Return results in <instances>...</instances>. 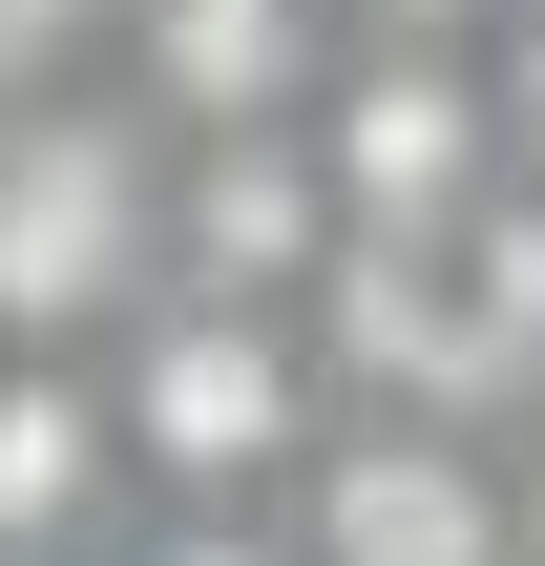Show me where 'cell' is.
Segmentation results:
<instances>
[{
    "instance_id": "9c48e42d",
    "label": "cell",
    "mask_w": 545,
    "mask_h": 566,
    "mask_svg": "<svg viewBox=\"0 0 545 566\" xmlns=\"http://www.w3.org/2000/svg\"><path fill=\"white\" fill-rule=\"evenodd\" d=\"M0 566H105V546H0Z\"/></svg>"
},
{
    "instance_id": "277c9868",
    "label": "cell",
    "mask_w": 545,
    "mask_h": 566,
    "mask_svg": "<svg viewBox=\"0 0 545 566\" xmlns=\"http://www.w3.org/2000/svg\"><path fill=\"white\" fill-rule=\"evenodd\" d=\"M336 0H105V84L168 126V147H210V126H315V84H336Z\"/></svg>"
},
{
    "instance_id": "5b68a950",
    "label": "cell",
    "mask_w": 545,
    "mask_h": 566,
    "mask_svg": "<svg viewBox=\"0 0 545 566\" xmlns=\"http://www.w3.org/2000/svg\"><path fill=\"white\" fill-rule=\"evenodd\" d=\"M147 483H126V420H105V357H0V546H126Z\"/></svg>"
},
{
    "instance_id": "3957f363",
    "label": "cell",
    "mask_w": 545,
    "mask_h": 566,
    "mask_svg": "<svg viewBox=\"0 0 545 566\" xmlns=\"http://www.w3.org/2000/svg\"><path fill=\"white\" fill-rule=\"evenodd\" d=\"M294 566H504V441L420 399H336L294 462Z\"/></svg>"
},
{
    "instance_id": "52a82bcc",
    "label": "cell",
    "mask_w": 545,
    "mask_h": 566,
    "mask_svg": "<svg viewBox=\"0 0 545 566\" xmlns=\"http://www.w3.org/2000/svg\"><path fill=\"white\" fill-rule=\"evenodd\" d=\"M42 84H105V0H0V105Z\"/></svg>"
},
{
    "instance_id": "6da1fadb",
    "label": "cell",
    "mask_w": 545,
    "mask_h": 566,
    "mask_svg": "<svg viewBox=\"0 0 545 566\" xmlns=\"http://www.w3.org/2000/svg\"><path fill=\"white\" fill-rule=\"evenodd\" d=\"M105 420L147 504H294V462L336 441V357L294 294H147L105 336Z\"/></svg>"
},
{
    "instance_id": "8992f818",
    "label": "cell",
    "mask_w": 545,
    "mask_h": 566,
    "mask_svg": "<svg viewBox=\"0 0 545 566\" xmlns=\"http://www.w3.org/2000/svg\"><path fill=\"white\" fill-rule=\"evenodd\" d=\"M105 566H294V504H147Z\"/></svg>"
},
{
    "instance_id": "ba28073f",
    "label": "cell",
    "mask_w": 545,
    "mask_h": 566,
    "mask_svg": "<svg viewBox=\"0 0 545 566\" xmlns=\"http://www.w3.org/2000/svg\"><path fill=\"white\" fill-rule=\"evenodd\" d=\"M357 42H504V0H336Z\"/></svg>"
},
{
    "instance_id": "7a4b0ae2",
    "label": "cell",
    "mask_w": 545,
    "mask_h": 566,
    "mask_svg": "<svg viewBox=\"0 0 545 566\" xmlns=\"http://www.w3.org/2000/svg\"><path fill=\"white\" fill-rule=\"evenodd\" d=\"M168 294V126L126 84L0 105V357H105Z\"/></svg>"
}]
</instances>
